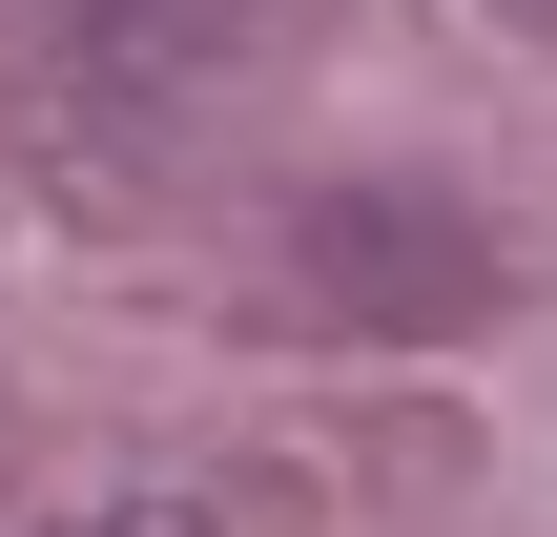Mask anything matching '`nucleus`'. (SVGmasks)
Here are the masks:
<instances>
[{"mask_svg": "<svg viewBox=\"0 0 557 537\" xmlns=\"http://www.w3.org/2000/svg\"><path fill=\"white\" fill-rule=\"evenodd\" d=\"M537 21H557V0H537Z\"/></svg>", "mask_w": 557, "mask_h": 537, "instance_id": "nucleus-2", "label": "nucleus"}, {"mask_svg": "<svg viewBox=\"0 0 557 537\" xmlns=\"http://www.w3.org/2000/svg\"><path fill=\"white\" fill-rule=\"evenodd\" d=\"M227 21H248V0H103V62L186 83V62H227Z\"/></svg>", "mask_w": 557, "mask_h": 537, "instance_id": "nucleus-1", "label": "nucleus"}]
</instances>
